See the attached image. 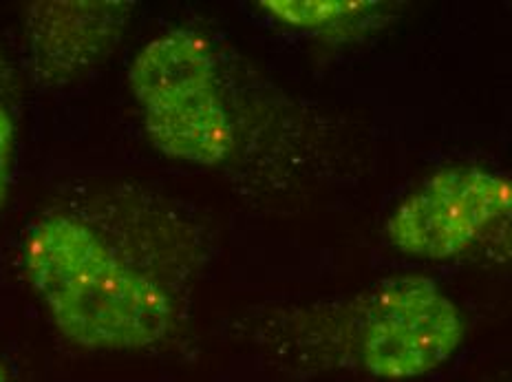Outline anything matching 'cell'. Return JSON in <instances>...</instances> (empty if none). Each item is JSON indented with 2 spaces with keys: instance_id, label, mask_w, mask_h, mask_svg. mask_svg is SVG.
<instances>
[{
  "instance_id": "cell-5",
  "label": "cell",
  "mask_w": 512,
  "mask_h": 382,
  "mask_svg": "<svg viewBox=\"0 0 512 382\" xmlns=\"http://www.w3.org/2000/svg\"><path fill=\"white\" fill-rule=\"evenodd\" d=\"M135 3L124 0H40L27 7L34 76L64 84L98 67L122 40Z\"/></svg>"
},
{
  "instance_id": "cell-3",
  "label": "cell",
  "mask_w": 512,
  "mask_h": 382,
  "mask_svg": "<svg viewBox=\"0 0 512 382\" xmlns=\"http://www.w3.org/2000/svg\"><path fill=\"white\" fill-rule=\"evenodd\" d=\"M128 87L159 153L195 166H219L232 155L217 56L197 31L173 29L148 42L131 62Z\"/></svg>"
},
{
  "instance_id": "cell-7",
  "label": "cell",
  "mask_w": 512,
  "mask_h": 382,
  "mask_svg": "<svg viewBox=\"0 0 512 382\" xmlns=\"http://www.w3.org/2000/svg\"><path fill=\"white\" fill-rule=\"evenodd\" d=\"M14 155H16V122L12 118V111L0 104V210L5 206L9 182H12Z\"/></svg>"
},
{
  "instance_id": "cell-4",
  "label": "cell",
  "mask_w": 512,
  "mask_h": 382,
  "mask_svg": "<svg viewBox=\"0 0 512 382\" xmlns=\"http://www.w3.org/2000/svg\"><path fill=\"white\" fill-rule=\"evenodd\" d=\"M512 232V177L484 166H448L404 197L384 226L407 257L462 259Z\"/></svg>"
},
{
  "instance_id": "cell-8",
  "label": "cell",
  "mask_w": 512,
  "mask_h": 382,
  "mask_svg": "<svg viewBox=\"0 0 512 382\" xmlns=\"http://www.w3.org/2000/svg\"><path fill=\"white\" fill-rule=\"evenodd\" d=\"M0 382H14L12 378V371H9V367L0 360Z\"/></svg>"
},
{
  "instance_id": "cell-2",
  "label": "cell",
  "mask_w": 512,
  "mask_h": 382,
  "mask_svg": "<svg viewBox=\"0 0 512 382\" xmlns=\"http://www.w3.org/2000/svg\"><path fill=\"white\" fill-rule=\"evenodd\" d=\"M23 263L51 323L73 345L137 352L175 330V296L78 217L36 221L25 237Z\"/></svg>"
},
{
  "instance_id": "cell-1",
  "label": "cell",
  "mask_w": 512,
  "mask_h": 382,
  "mask_svg": "<svg viewBox=\"0 0 512 382\" xmlns=\"http://www.w3.org/2000/svg\"><path fill=\"white\" fill-rule=\"evenodd\" d=\"M464 336L462 310L440 285L400 274L347 301L285 314L265 327L263 345L298 369L404 382L448 363Z\"/></svg>"
},
{
  "instance_id": "cell-6",
  "label": "cell",
  "mask_w": 512,
  "mask_h": 382,
  "mask_svg": "<svg viewBox=\"0 0 512 382\" xmlns=\"http://www.w3.org/2000/svg\"><path fill=\"white\" fill-rule=\"evenodd\" d=\"M259 7L287 29L334 42L358 40L391 18V5L376 0H261Z\"/></svg>"
}]
</instances>
